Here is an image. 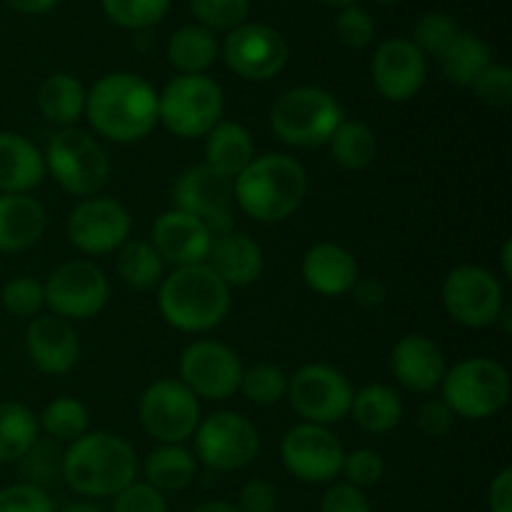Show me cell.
I'll return each instance as SVG.
<instances>
[{"mask_svg": "<svg viewBox=\"0 0 512 512\" xmlns=\"http://www.w3.org/2000/svg\"><path fill=\"white\" fill-rule=\"evenodd\" d=\"M440 73L445 80L453 85H463L470 88L480 73L493 63L490 58V48L473 33H460L455 35L448 43V48L438 55Z\"/></svg>", "mask_w": 512, "mask_h": 512, "instance_id": "f546056e", "label": "cell"}, {"mask_svg": "<svg viewBox=\"0 0 512 512\" xmlns=\"http://www.w3.org/2000/svg\"><path fill=\"white\" fill-rule=\"evenodd\" d=\"M195 18L208 30H235L250 13V0H190Z\"/></svg>", "mask_w": 512, "mask_h": 512, "instance_id": "ab89813d", "label": "cell"}, {"mask_svg": "<svg viewBox=\"0 0 512 512\" xmlns=\"http://www.w3.org/2000/svg\"><path fill=\"white\" fill-rule=\"evenodd\" d=\"M85 98L88 93L75 75L55 73L40 85L38 108L50 123L60 128H75V123L85 113Z\"/></svg>", "mask_w": 512, "mask_h": 512, "instance_id": "83f0119b", "label": "cell"}, {"mask_svg": "<svg viewBox=\"0 0 512 512\" xmlns=\"http://www.w3.org/2000/svg\"><path fill=\"white\" fill-rule=\"evenodd\" d=\"M303 278L310 290L325 298H340L353 290L358 275V263L353 253L343 245L318 243L305 253Z\"/></svg>", "mask_w": 512, "mask_h": 512, "instance_id": "cb8c5ba5", "label": "cell"}, {"mask_svg": "<svg viewBox=\"0 0 512 512\" xmlns=\"http://www.w3.org/2000/svg\"><path fill=\"white\" fill-rule=\"evenodd\" d=\"M335 33H338L340 43H345L348 48H365L375 35V20L370 18L368 10L348 5L340 10L338 20H335Z\"/></svg>", "mask_w": 512, "mask_h": 512, "instance_id": "f6af8a7d", "label": "cell"}, {"mask_svg": "<svg viewBox=\"0 0 512 512\" xmlns=\"http://www.w3.org/2000/svg\"><path fill=\"white\" fill-rule=\"evenodd\" d=\"M45 170L53 173L58 185L78 198H95L108 183L110 163L105 150L85 130L63 128L48 145Z\"/></svg>", "mask_w": 512, "mask_h": 512, "instance_id": "ba28073f", "label": "cell"}, {"mask_svg": "<svg viewBox=\"0 0 512 512\" xmlns=\"http://www.w3.org/2000/svg\"><path fill=\"white\" fill-rule=\"evenodd\" d=\"M320 512H373V508L363 490L350 483H338L323 495Z\"/></svg>", "mask_w": 512, "mask_h": 512, "instance_id": "c3c4849f", "label": "cell"}, {"mask_svg": "<svg viewBox=\"0 0 512 512\" xmlns=\"http://www.w3.org/2000/svg\"><path fill=\"white\" fill-rule=\"evenodd\" d=\"M443 305L463 328H488L505 308L503 285L480 265H460L445 278Z\"/></svg>", "mask_w": 512, "mask_h": 512, "instance_id": "7c38bea8", "label": "cell"}, {"mask_svg": "<svg viewBox=\"0 0 512 512\" xmlns=\"http://www.w3.org/2000/svg\"><path fill=\"white\" fill-rule=\"evenodd\" d=\"M328 143L333 160L345 170H365L373 165L375 153H378L373 128L360 120H343Z\"/></svg>", "mask_w": 512, "mask_h": 512, "instance_id": "836d02e7", "label": "cell"}, {"mask_svg": "<svg viewBox=\"0 0 512 512\" xmlns=\"http://www.w3.org/2000/svg\"><path fill=\"white\" fill-rule=\"evenodd\" d=\"M45 230L43 205L30 195H0V253L33 248Z\"/></svg>", "mask_w": 512, "mask_h": 512, "instance_id": "484cf974", "label": "cell"}, {"mask_svg": "<svg viewBox=\"0 0 512 512\" xmlns=\"http://www.w3.org/2000/svg\"><path fill=\"white\" fill-rule=\"evenodd\" d=\"M230 288L210 270L208 263L185 265L163 278L158 293L165 323L183 333H205L228 318Z\"/></svg>", "mask_w": 512, "mask_h": 512, "instance_id": "277c9868", "label": "cell"}, {"mask_svg": "<svg viewBox=\"0 0 512 512\" xmlns=\"http://www.w3.org/2000/svg\"><path fill=\"white\" fill-rule=\"evenodd\" d=\"M170 200L175 210L203 220L213 238L233 230V210H230L235 200L233 180L208 165H195L185 170L173 183Z\"/></svg>", "mask_w": 512, "mask_h": 512, "instance_id": "4fadbf2b", "label": "cell"}, {"mask_svg": "<svg viewBox=\"0 0 512 512\" xmlns=\"http://www.w3.org/2000/svg\"><path fill=\"white\" fill-rule=\"evenodd\" d=\"M418 428L420 433H425L428 438H443L453 428V410L443 403V400H428V403L420 405L418 410Z\"/></svg>", "mask_w": 512, "mask_h": 512, "instance_id": "681fc988", "label": "cell"}, {"mask_svg": "<svg viewBox=\"0 0 512 512\" xmlns=\"http://www.w3.org/2000/svg\"><path fill=\"white\" fill-rule=\"evenodd\" d=\"M45 158L25 135L0 133V195H28L45 178Z\"/></svg>", "mask_w": 512, "mask_h": 512, "instance_id": "d4e9b609", "label": "cell"}, {"mask_svg": "<svg viewBox=\"0 0 512 512\" xmlns=\"http://www.w3.org/2000/svg\"><path fill=\"white\" fill-rule=\"evenodd\" d=\"M340 473L345 475V483L355 485V488H373L383 480L385 475V463L375 450L360 448L353 450V453H345L343 470Z\"/></svg>", "mask_w": 512, "mask_h": 512, "instance_id": "ee69618b", "label": "cell"}, {"mask_svg": "<svg viewBox=\"0 0 512 512\" xmlns=\"http://www.w3.org/2000/svg\"><path fill=\"white\" fill-rule=\"evenodd\" d=\"M285 470L303 483H330L343 470L345 450L325 425L300 423L285 433L280 443Z\"/></svg>", "mask_w": 512, "mask_h": 512, "instance_id": "2e32d148", "label": "cell"}, {"mask_svg": "<svg viewBox=\"0 0 512 512\" xmlns=\"http://www.w3.org/2000/svg\"><path fill=\"white\" fill-rule=\"evenodd\" d=\"M25 350L40 373L65 375L78 365L80 340L73 325L58 315H40L25 330Z\"/></svg>", "mask_w": 512, "mask_h": 512, "instance_id": "ffe728a7", "label": "cell"}, {"mask_svg": "<svg viewBox=\"0 0 512 512\" xmlns=\"http://www.w3.org/2000/svg\"><path fill=\"white\" fill-rule=\"evenodd\" d=\"M118 275L128 288L150 290L163 283V258L148 240H125L120 245Z\"/></svg>", "mask_w": 512, "mask_h": 512, "instance_id": "e575fe53", "label": "cell"}, {"mask_svg": "<svg viewBox=\"0 0 512 512\" xmlns=\"http://www.w3.org/2000/svg\"><path fill=\"white\" fill-rule=\"evenodd\" d=\"M60 512H105V510L98 508V505H93V503H70V505H65Z\"/></svg>", "mask_w": 512, "mask_h": 512, "instance_id": "6f0895ef", "label": "cell"}, {"mask_svg": "<svg viewBox=\"0 0 512 512\" xmlns=\"http://www.w3.org/2000/svg\"><path fill=\"white\" fill-rule=\"evenodd\" d=\"M3 305L15 318H30L45 305L43 283L28 278V275H18V278L8 280L3 288Z\"/></svg>", "mask_w": 512, "mask_h": 512, "instance_id": "b9f144b4", "label": "cell"}, {"mask_svg": "<svg viewBox=\"0 0 512 512\" xmlns=\"http://www.w3.org/2000/svg\"><path fill=\"white\" fill-rule=\"evenodd\" d=\"M113 512H168V500L148 483H130L113 498Z\"/></svg>", "mask_w": 512, "mask_h": 512, "instance_id": "7dc6e473", "label": "cell"}, {"mask_svg": "<svg viewBox=\"0 0 512 512\" xmlns=\"http://www.w3.org/2000/svg\"><path fill=\"white\" fill-rule=\"evenodd\" d=\"M0 512H55V508L43 488L18 483L0 490Z\"/></svg>", "mask_w": 512, "mask_h": 512, "instance_id": "bcb514c9", "label": "cell"}, {"mask_svg": "<svg viewBox=\"0 0 512 512\" xmlns=\"http://www.w3.org/2000/svg\"><path fill=\"white\" fill-rule=\"evenodd\" d=\"M38 425L55 443H73L80 435L88 433L90 413L85 408V403H80V400L58 398L43 410Z\"/></svg>", "mask_w": 512, "mask_h": 512, "instance_id": "d590c367", "label": "cell"}, {"mask_svg": "<svg viewBox=\"0 0 512 512\" xmlns=\"http://www.w3.org/2000/svg\"><path fill=\"white\" fill-rule=\"evenodd\" d=\"M490 512H512V470H500L488 490Z\"/></svg>", "mask_w": 512, "mask_h": 512, "instance_id": "f5cc1de1", "label": "cell"}, {"mask_svg": "<svg viewBox=\"0 0 512 512\" xmlns=\"http://www.w3.org/2000/svg\"><path fill=\"white\" fill-rule=\"evenodd\" d=\"M205 263L210 265V270H213L228 288H245V285H253L255 280L263 275L265 268L260 245L255 243L250 235L235 233V230L213 238V245H210V253Z\"/></svg>", "mask_w": 512, "mask_h": 512, "instance_id": "603a6c76", "label": "cell"}, {"mask_svg": "<svg viewBox=\"0 0 512 512\" xmlns=\"http://www.w3.org/2000/svg\"><path fill=\"white\" fill-rule=\"evenodd\" d=\"M168 58L180 75H205L218 58V40L203 25H183L170 38Z\"/></svg>", "mask_w": 512, "mask_h": 512, "instance_id": "1f68e13d", "label": "cell"}, {"mask_svg": "<svg viewBox=\"0 0 512 512\" xmlns=\"http://www.w3.org/2000/svg\"><path fill=\"white\" fill-rule=\"evenodd\" d=\"M395 380L410 393H433L448 373V363L438 343L425 335H403L390 353Z\"/></svg>", "mask_w": 512, "mask_h": 512, "instance_id": "7402d4cb", "label": "cell"}, {"mask_svg": "<svg viewBox=\"0 0 512 512\" xmlns=\"http://www.w3.org/2000/svg\"><path fill=\"white\" fill-rule=\"evenodd\" d=\"M138 455L128 440L105 430L80 435L63 453V480L85 498H115L135 483Z\"/></svg>", "mask_w": 512, "mask_h": 512, "instance_id": "7a4b0ae2", "label": "cell"}, {"mask_svg": "<svg viewBox=\"0 0 512 512\" xmlns=\"http://www.w3.org/2000/svg\"><path fill=\"white\" fill-rule=\"evenodd\" d=\"M153 245L158 255L175 268L185 265H200L208 260L213 235L205 228L203 220L183 213V210H168L158 215L153 223Z\"/></svg>", "mask_w": 512, "mask_h": 512, "instance_id": "44dd1931", "label": "cell"}, {"mask_svg": "<svg viewBox=\"0 0 512 512\" xmlns=\"http://www.w3.org/2000/svg\"><path fill=\"white\" fill-rule=\"evenodd\" d=\"M475 98L490 108H508L512 103V70L508 65L490 63L470 85Z\"/></svg>", "mask_w": 512, "mask_h": 512, "instance_id": "7bdbcfd3", "label": "cell"}, {"mask_svg": "<svg viewBox=\"0 0 512 512\" xmlns=\"http://www.w3.org/2000/svg\"><path fill=\"white\" fill-rule=\"evenodd\" d=\"M260 450L258 428L245 415L220 410L200 420L195 430V458L218 473L243 470Z\"/></svg>", "mask_w": 512, "mask_h": 512, "instance_id": "30bf717a", "label": "cell"}, {"mask_svg": "<svg viewBox=\"0 0 512 512\" xmlns=\"http://www.w3.org/2000/svg\"><path fill=\"white\" fill-rule=\"evenodd\" d=\"M243 363L218 340H195L180 355V383L205 400H228L238 393Z\"/></svg>", "mask_w": 512, "mask_h": 512, "instance_id": "9a60e30c", "label": "cell"}, {"mask_svg": "<svg viewBox=\"0 0 512 512\" xmlns=\"http://www.w3.org/2000/svg\"><path fill=\"white\" fill-rule=\"evenodd\" d=\"M500 263H503L505 278H510V275H512V243H510V240H505V243H503V253H500Z\"/></svg>", "mask_w": 512, "mask_h": 512, "instance_id": "9f6ffc18", "label": "cell"}, {"mask_svg": "<svg viewBox=\"0 0 512 512\" xmlns=\"http://www.w3.org/2000/svg\"><path fill=\"white\" fill-rule=\"evenodd\" d=\"M350 293H353V300L360 305V308L375 310L388 300V285H385L380 278H373V275H370V278L355 280Z\"/></svg>", "mask_w": 512, "mask_h": 512, "instance_id": "816d5d0a", "label": "cell"}, {"mask_svg": "<svg viewBox=\"0 0 512 512\" xmlns=\"http://www.w3.org/2000/svg\"><path fill=\"white\" fill-rule=\"evenodd\" d=\"M373 83L378 93L390 103H405L420 93L428 78V60L415 48L413 40H385L373 55Z\"/></svg>", "mask_w": 512, "mask_h": 512, "instance_id": "d6986e66", "label": "cell"}, {"mask_svg": "<svg viewBox=\"0 0 512 512\" xmlns=\"http://www.w3.org/2000/svg\"><path fill=\"white\" fill-rule=\"evenodd\" d=\"M255 158V145L248 130L235 120H220L205 135V165L235 180Z\"/></svg>", "mask_w": 512, "mask_h": 512, "instance_id": "4316f807", "label": "cell"}, {"mask_svg": "<svg viewBox=\"0 0 512 512\" xmlns=\"http://www.w3.org/2000/svg\"><path fill=\"white\" fill-rule=\"evenodd\" d=\"M443 403L465 420L498 415L510 400V373L493 358H468L445 373Z\"/></svg>", "mask_w": 512, "mask_h": 512, "instance_id": "8992f818", "label": "cell"}, {"mask_svg": "<svg viewBox=\"0 0 512 512\" xmlns=\"http://www.w3.org/2000/svg\"><path fill=\"white\" fill-rule=\"evenodd\" d=\"M378 3H383V5H393V3H400V0H378Z\"/></svg>", "mask_w": 512, "mask_h": 512, "instance_id": "91938a15", "label": "cell"}, {"mask_svg": "<svg viewBox=\"0 0 512 512\" xmlns=\"http://www.w3.org/2000/svg\"><path fill=\"white\" fill-rule=\"evenodd\" d=\"M140 423L163 445H183L200 425V400L180 380H155L140 398Z\"/></svg>", "mask_w": 512, "mask_h": 512, "instance_id": "8fae6325", "label": "cell"}, {"mask_svg": "<svg viewBox=\"0 0 512 512\" xmlns=\"http://www.w3.org/2000/svg\"><path fill=\"white\" fill-rule=\"evenodd\" d=\"M63 453L60 445L50 438H38L30 445L28 453L18 460L20 473H23L25 483L30 485H43L58 483L63 478Z\"/></svg>", "mask_w": 512, "mask_h": 512, "instance_id": "8d00e7d4", "label": "cell"}, {"mask_svg": "<svg viewBox=\"0 0 512 512\" xmlns=\"http://www.w3.org/2000/svg\"><path fill=\"white\" fill-rule=\"evenodd\" d=\"M345 120L343 105L333 93L313 85H300L280 95L270 113L273 133L293 148L325 145Z\"/></svg>", "mask_w": 512, "mask_h": 512, "instance_id": "5b68a950", "label": "cell"}, {"mask_svg": "<svg viewBox=\"0 0 512 512\" xmlns=\"http://www.w3.org/2000/svg\"><path fill=\"white\" fill-rule=\"evenodd\" d=\"M145 483L160 493H180L195 478V458L183 445H160L143 463Z\"/></svg>", "mask_w": 512, "mask_h": 512, "instance_id": "4dcf8cb0", "label": "cell"}, {"mask_svg": "<svg viewBox=\"0 0 512 512\" xmlns=\"http://www.w3.org/2000/svg\"><path fill=\"white\" fill-rule=\"evenodd\" d=\"M45 305L58 318L88 320L108 305L110 285L103 270L88 260H73L53 270L43 283Z\"/></svg>", "mask_w": 512, "mask_h": 512, "instance_id": "5bb4252c", "label": "cell"}, {"mask_svg": "<svg viewBox=\"0 0 512 512\" xmlns=\"http://www.w3.org/2000/svg\"><path fill=\"white\" fill-rule=\"evenodd\" d=\"M308 193V175L295 158L268 153L233 180L235 203L258 223H280L303 205Z\"/></svg>", "mask_w": 512, "mask_h": 512, "instance_id": "3957f363", "label": "cell"}, {"mask_svg": "<svg viewBox=\"0 0 512 512\" xmlns=\"http://www.w3.org/2000/svg\"><path fill=\"white\" fill-rule=\"evenodd\" d=\"M225 65L245 80L275 78L288 65V43L275 28L265 23H243L223 43Z\"/></svg>", "mask_w": 512, "mask_h": 512, "instance_id": "e0dca14e", "label": "cell"}, {"mask_svg": "<svg viewBox=\"0 0 512 512\" xmlns=\"http://www.w3.org/2000/svg\"><path fill=\"white\" fill-rule=\"evenodd\" d=\"M13 10L25 15H43L58 5V0H5Z\"/></svg>", "mask_w": 512, "mask_h": 512, "instance_id": "db71d44e", "label": "cell"}, {"mask_svg": "<svg viewBox=\"0 0 512 512\" xmlns=\"http://www.w3.org/2000/svg\"><path fill=\"white\" fill-rule=\"evenodd\" d=\"M68 238L80 253H113L130 238V213L113 198L80 200L68 215Z\"/></svg>", "mask_w": 512, "mask_h": 512, "instance_id": "ac0fdd59", "label": "cell"}, {"mask_svg": "<svg viewBox=\"0 0 512 512\" xmlns=\"http://www.w3.org/2000/svg\"><path fill=\"white\" fill-rule=\"evenodd\" d=\"M193 512H240L233 503L228 500H208V503H200Z\"/></svg>", "mask_w": 512, "mask_h": 512, "instance_id": "11a10c76", "label": "cell"}, {"mask_svg": "<svg viewBox=\"0 0 512 512\" xmlns=\"http://www.w3.org/2000/svg\"><path fill=\"white\" fill-rule=\"evenodd\" d=\"M350 413L365 433H390L403 420V400L388 385H365L360 393L353 395Z\"/></svg>", "mask_w": 512, "mask_h": 512, "instance_id": "f1b7e54d", "label": "cell"}, {"mask_svg": "<svg viewBox=\"0 0 512 512\" xmlns=\"http://www.w3.org/2000/svg\"><path fill=\"white\" fill-rule=\"evenodd\" d=\"M85 115L103 138L135 143L158 125V93L135 73L103 75L85 98Z\"/></svg>", "mask_w": 512, "mask_h": 512, "instance_id": "6da1fadb", "label": "cell"}, {"mask_svg": "<svg viewBox=\"0 0 512 512\" xmlns=\"http://www.w3.org/2000/svg\"><path fill=\"white\" fill-rule=\"evenodd\" d=\"M318 3L330 5V8H348V5H355V0H318Z\"/></svg>", "mask_w": 512, "mask_h": 512, "instance_id": "680465c9", "label": "cell"}, {"mask_svg": "<svg viewBox=\"0 0 512 512\" xmlns=\"http://www.w3.org/2000/svg\"><path fill=\"white\" fill-rule=\"evenodd\" d=\"M225 98L208 75H178L158 95V120L178 138L208 135L223 118Z\"/></svg>", "mask_w": 512, "mask_h": 512, "instance_id": "52a82bcc", "label": "cell"}, {"mask_svg": "<svg viewBox=\"0 0 512 512\" xmlns=\"http://www.w3.org/2000/svg\"><path fill=\"white\" fill-rule=\"evenodd\" d=\"M353 388L348 378L333 365H303L293 378H288V395L295 413L313 425H333L350 415Z\"/></svg>", "mask_w": 512, "mask_h": 512, "instance_id": "9c48e42d", "label": "cell"}, {"mask_svg": "<svg viewBox=\"0 0 512 512\" xmlns=\"http://www.w3.org/2000/svg\"><path fill=\"white\" fill-rule=\"evenodd\" d=\"M455 35H458V25H455V20L450 18V15L425 13L420 15V20L415 23L413 43L423 55H440L448 48V43Z\"/></svg>", "mask_w": 512, "mask_h": 512, "instance_id": "60d3db41", "label": "cell"}, {"mask_svg": "<svg viewBox=\"0 0 512 512\" xmlns=\"http://www.w3.org/2000/svg\"><path fill=\"white\" fill-rule=\"evenodd\" d=\"M40 425L23 403H0V463H18L38 440Z\"/></svg>", "mask_w": 512, "mask_h": 512, "instance_id": "d6a6232c", "label": "cell"}, {"mask_svg": "<svg viewBox=\"0 0 512 512\" xmlns=\"http://www.w3.org/2000/svg\"><path fill=\"white\" fill-rule=\"evenodd\" d=\"M278 508V490L268 480L253 478L240 490V512H275Z\"/></svg>", "mask_w": 512, "mask_h": 512, "instance_id": "f907efd6", "label": "cell"}, {"mask_svg": "<svg viewBox=\"0 0 512 512\" xmlns=\"http://www.w3.org/2000/svg\"><path fill=\"white\" fill-rule=\"evenodd\" d=\"M170 8V0H103V10L115 25L143 30L160 23Z\"/></svg>", "mask_w": 512, "mask_h": 512, "instance_id": "f35d334b", "label": "cell"}, {"mask_svg": "<svg viewBox=\"0 0 512 512\" xmlns=\"http://www.w3.org/2000/svg\"><path fill=\"white\" fill-rule=\"evenodd\" d=\"M240 393L255 405H273L288 395V375L278 365L260 363L243 370L240 378Z\"/></svg>", "mask_w": 512, "mask_h": 512, "instance_id": "74e56055", "label": "cell"}]
</instances>
